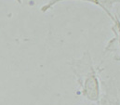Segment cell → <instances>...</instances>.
<instances>
[{"label": "cell", "instance_id": "277c9868", "mask_svg": "<svg viewBox=\"0 0 120 105\" xmlns=\"http://www.w3.org/2000/svg\"><path fill=\"white\" fill-rule=\"evenodd\" d=\"M15 1H16L18 4H20V5H22V3H23L22 0H15Z\"/></svg>", "mask_w": 120, "mask_h": 105}, {"label": "cell", "instance_id": "6da1fadb", "mask_svg": "<svg viewBox=\"0 0 120 105\" xmlns=\"http://www.w3.org/2000/svg\"><path fill=\"white\" fill-rule=\"evenodd\" d=\"M72 67L82 81L86 96L90 100H96L99 96V84L90 51H85L82 57L74 59L72 60Z\"/></svg>", "mask_w": 120, "mask_h": 105}, {"label": "cell", "instance_id": "3957f363", "mask_svg": "<svg viewBox=\"0 0 120 105\" xmlns=\"http://www.w3.org/2000/svg\"><path fill=\"white\" fill-rule=\"evenodd\" d=\"M109 18L113 22L111 29L114 36L108 41L104 48V51L113 53L115 59L120 60V19L118 16L114 14Z\"/></svg>", "mask_w": 120, "mask_h": 105}, {"label": "cell", "instance_id": "7a4b0ae2", "mask_svg": "<svg viewBox=\"0 0 120 105\" xmlns=\"http://www.w3.org/2000/svg\"><path fill=\"white\" fill-rule=\"evenodd\" d=\"M66 1H82V2H88L91 3L99 8H101L104 13L110 17L113 15V8L116 4H120V0H49L46 4H44L41 7V11L42 12H47L52 8H54L57 4L61 2H66Z\"/></svg>", "mask_w": 120, "mask_h": 105}]
</instances>
